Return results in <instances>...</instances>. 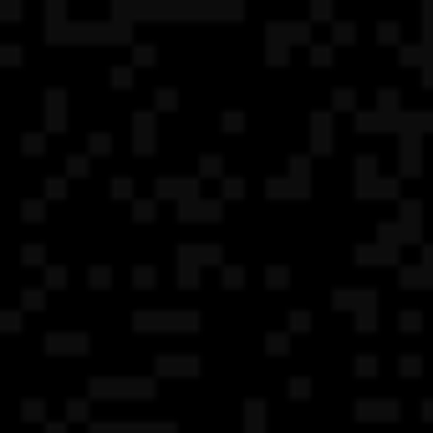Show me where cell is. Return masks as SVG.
<instances>
[{"label":"cell","mask_w":433,"mask_h":433,"mask_svg":"<svg viewBox=\"0 0 433 433\" xmlns=\"http://www.w3.org/2000/svg\"><path fill=\"white\" fill-rule=\"evenodd\" d=\"M128 123H133V148H138V153H153V148H159V117H153V112H133Z\"/></svg>","instance_id":"obj_16"},{"label":"cell","mask_w":433,"mask_h":433,"mask_svg":"<svg viewBox=\"0 0 433 433\" xmlns=\"http://www.w3.org/2000/svg\"><path fill=\"white\" fill-rule=\"evenodd\" d=\"M194 174H199V179H230V174H225V159H219V153H204V159L194 163Z\"/></svg>","instance_id":"obj_23"},{"label":"cell","mask_w":433,"mask_h":433,"mask_svg":"<svg viewBox=\"0 0 433 433\" xmlns=\"http://www.w3.org/2000/svg\"><path fill=\"white\" fill-rule=\"evenodd\" d=\"M21 214H26V219H41V214H46V204H41V199H26V204H21Z\"/></svg>","instance_id":"obj_52"},{"label":"cell","mask_w":433,"mask_h":433,"mask_svg":"<svg viewBox=\"0 0 433 433\" xmlns=\"http://www.w3.org/2000/svg\"><path fill=\"white\" fill-rule=\"evenodd\" d=\"M72 423H46V433H67Z\"/></svg>","instance_id":"obj_58"},{"label":"cell","mask_w":433,"mask_h":433,"mask_svg":"<svg viewBox=\"0 0 433 433\" xmlns=\"http://www.w3.org/2000/svg\"><path fill=\"white\" fill-rule=\"evenodd\" d=\"M179 219H204V225H214V219H225V199H194V204H183L179 209Z\"/></svg>","instance_id":"obj_20"},{"label":"cell","mask_w":433,"mask_h":433,"mask_svg":"<svg viewBox=\"0 0 433 433\" xmlns=\"http://www.w3.org/2000/svg\"><path fill=\"white\" fill-rule=\"evenodd\" d=\"M204 316L194 306H179V311H148L138 306L133 311V332H199Z\"/></svg>","instance_id":"obj_6"},{"label":"cell","mask_w":433,"mask_h":433,"mask_svg":"<svg viewBox=\"0 0 433 433\" xmlns=\"http://www.w3.org/2000/svg\"><path fill=\"white\" fill-rule=\"evenodd\" d=\"M377 240H383L387 250H398V255H403V245H418V250H423V245H428V240H423V204H418V199H403L398 214L377 225Z\"/></svg>","instance_id":"obj_3"},{"label":"cell","mask_w":433,"mask_h":433,"mask_svg":"<svg viewBox=\"0 0 433 433\" xmlns=\"http://www.w3.org/2000/svg\"><path fill=\"white\" fill-rule=\"evenodd\" d=\"M332 16H336L332 0H311V21H332Z\"/></svg>","instance_id":"obj_40"},{"label":"cell","mask_w":433,"mask_h":433,"mask_svg":"<svg viewBox=\"0 0 433 433\" xmlns=\"http://www.w3.org/2000/svg\"><path fill=\"white\" fill-rule=\"evenodd\" d=\"M153 194H159V199H174L179 209L194 204V199H204V194H199V174H163L159 183H153Z\"/></svg>","instance_id":"obj_11"},{"label":"cell","mask_w":433,"mask_h":433,"mask_svg":"<svg viewBox=\"0 0 433 433\" xmlns=\"http://www.w3.org/2000/svg\"><path fill=\"white\" fill-rule=\"evenodd\" d=\"M92 418V398H72L67 403V423H87Z\"/></svg>","instance_id":"obj_26"},{"label":"cell","mask_w":433,"mask_h":433,"mask_svg":"<svg viewBox=\"0 0 433 433\" xmlns=\"http://www.w3.org/2000/svg\"><path fill=\"white\" fill-rule=\"evenodd\" d=\"M87 168H92V153H72V159H67V174L72 179H87Z\"/></svg>","instance_id":"obj_31"},{"label":"cell","mask_w":433,"mask_h":433,"mask_svg":"<svg viewBox=\"0 0 433 433\" xmlns=\"http://www.w3.org/2000/svg\"><path fill=\"white\" fill-rule=\"evenodd\" d=\"M240 433H265V403H260V398H245V413H240Z\"/></svg>","instance_id":"obj_22"},{"label":"cell","mask_w":433,"mask_h":433,"mask_svg":"<svg viewBox=\"0 0 433 433\" xmlns=\"http://www.w3.org/2000/svg\"><path fill=\"white\" fill-rule=\"evenodd\" d=\"M46 31L51 41H133V21H67V6L51 0L46 6Z\"/></svg>","instance_id":"obj_2"},{"label":"cell","mask_w":433,"mask_h":433,"mask_svg":"<svg viewBox=\"0 0 433 433\" xmlns=\"http://www.w3.org/2000/svg\"><path fill=\"white\" fill-rule=\"evenodd\" d=\"M21 306H26V311H41V306H46V291H36V285H26V291H21Z\"/></svg>","instance_id":"obj_33"},{"label":"cell","mask_w":433,"mask_h":433,"mask_svg":"<svg viewBox=\"0 0 433 433\" xmlns=\"http://www.w3.org/2000/svg\"><path fill=\"white\" fill-rule=\"evenodd\" d=\"M285 347H291V332H265V352L270 357H281Z\"/></svg>","instance_id":"obj_30"},{"label":"cell","mask_w":433,"mask_h":433,"mask_svg":"<svg viewBox=\"0 0 433 433\" xmlns=\"http://www.w3.org/2000/svg\"><path fill=\"white\" fill-rule=\"evenodd\" d=\"M199 265H230L225 260V245H179V285L194 291L199 285Z\"/></svg>","instance_id":"obj_9"},{"label":"cell","mask_w":433,"mask_h":433,"mask_svg":"<svg viewBox=\"0 0 433 433\" xmlns=\"http://www.w3.org/2000/svg\"><path fill=\"white\" fill-rule=\"evenodd\" d=\"M291 41H311V26L306 21H265V61L281 67L291 57ZM316 46V41H311Z\"/></svg>","instance_id":"obj_8"},{"label":"cell","mask_w":433,"mask_h":433,"mask_svg":"<svg viewBox=\"0 0 433 433\" xmlns=\"http://www.w3.org/2000/svg\"><path fill=\"white\" fill-rule=\"evenodd\" d=\"M41 102H46V128L61 133V128H67V87H46Z\"/></svg>","instance_id":"obj_18"},{"label":"cell","mask_w":433,"mask_h":433,"mask_svg":"<svg viewBox=\"0 0 433 433\" xmlns=\"http://www.w3.org/2000/svg\"><path fill=\"white\" fill-rule=\"evenodd\" d=\"M265 285H270V291H285V285H291V265H281V260L265 265Z\"/></svg>","instance_id":"obj_24"},{"label":"cell","mask_w":433,"mask_h":433,"mask_svg":"<svg viewBox=\"0 0 433 433\" xmlns=\"http://www.w3.org/2000/svg\"><path fill=\"white\" fill-rule=\"evenodd\" d=\"M112 199H133V179H128V174L112 179Z\"/></svg>","instance_id":"obj_41"},{"label":"cell","mask_w":433,"mask_h":433,"mask_svg":"<svg viewBox=\"0 0 433 433\" xmlns=\"http://www.w3.org/2000/svg\"><path fill=\"white\" fill-rule=\"evenodd\" d=\"M285 183H291V199L311 194V153H291L285 159Z\"/></svg>","instance_id":"obj_15"},{"label":"cell","mask_w":433,"mask_h":433,"mask_svg":"<svg viewBox=\"0 0 433 433\" xmlns=\"http://www.w3.org/2000/svg\"><path fill=\"white\" fill-rule=\"evenodd\" d=\"M159 377H92V398L108 403H153Z\"/></svg>","instance_id":"obj_5"},{"label":"cell","mask_w":433,"mask_h":433,"mask_svg":"<svg viewBox=\"0 0 433 433\" xmlns=\"http://www.w3.org/2000/svg\"><path fill=\"white\" fill-rule=\"evenodd\" d=\"M352 255H357V265H398V260H403L398 250H387L383 240H372V245H357Z\"/></svg>","instance_id":"obj_21"},{"label":"cell","mask_w":433,"mask_h":433,"mask_svg":"<svg viewBox=\"0 0 433 433\" xmlns=\"http://www.w3.org/2000/svg\"><path fill=\"white\" fill-rule=\"evenodd\" d=\"M265 194H270V199H291V183H285V174L265 179Z\"/></svg>","instance_id":"obj_32"},{"label":"cell","mask_w":433,"mask_h":433,"mask_svg":"<svg viewBox=\"0 0 433 433\" xmlns=\"http://www.w3.org/2000/svg\"><path fill=\"white\" fill-rule=\"evenodd\" d=\"M332 57H336V51H332V41H316V46H311V61H316V67H326Z\"/></svg>","instance_id":"obj_44"},{"label":"cell","mask_w":433,"mask_h":433,"mask_svg":"<svg viewBox=\"0 0 433 433\" xmlns=\"http://www.w3.org/2000/svg\"><path fill=\"white\" fill-rule=\"evenodd\" d=\"M377 36H383V41H398L403 26H398V21H383V26H377Z\"/></svg>","instance_id":"obj_50"},{"label":"cell","mask_w":433,"mask_h":433,"mask_svg":"<svg viewBox=\"0 0 433 433\" xmlns=\"http://www.w3.org/2000/svg\"><path fill=\"white\" fill-rule=\"evenodd\" d=\"M357 168H352V189H357V199H367V204H377V199H398V179L403 174H383V159H372V153H357L352 159ZM403 204V199H398Z\"/></svg>","instance_id":"obj_4"},{"label":"cell","mask_w":433,"mask_h":433,"mask_svg":"<svg viewBox=\"0 0 433 433\" xmlns=\"http://www.w3.org/2000/svg\"><path fill=\"white\" fill-rule=\"evenodd\" d=\"M153 108H159V112H174V108H179V87H163V82H159V92H153Z\"/></svg>","instance_id":"obj_25"},{"label":"cell","mask_w":433,"mask_h":433,"mask_svg":"<svg viewBox=\"0 0 433 433\" xmlns=\"http://www.w3.org/2000/svg\"><path fill=\"white\" fill-rule=\"evenodd\" d=\"M21 148H26V153H41V148H46V138H41V133H26V138H21Z\"/></svg>","instance_id":"obj_51"},{"label":"cell","mask_w":433,"mask_h":433,"mask_svg":"<svg viewBox=\"0 0 433 433\" xmlns=\"http://www.w3.org/2000/svg\"><path fill=\"white\" fill-rule=\"evenodd\" d=\"M112 87H123V92L133 87V67H112Z\"/></svg>","instance_id":"obj_49"},{"label":"cell","mask_w":433,"mask_h":433,"mask_svg":"<svg viewBox=\"0 0 433 433\" xmlns=\"http://www.w3.org/2000/svg\"><path fill=\"white\" fill-rule=\"evenodd\" d=\"M219 128H225V133H245V112H225V117H219Z\"/></svg>","instance_id":"obj_37"},{"label":"cell","mask_w":433,"mask_h":433,"mask_svg":"<svg viewBox=\"0 0 433 433\" xmlns=\"http://www.w3.org/2000/svg\"><path fill=\"white\" fill-rule=\"evenodd\" d=\"M21 418H26V423H46V403L41 398H26L21 403Z\"/></svg>","instance_id":"obj_27"},{"label":"cell","mask_w":433,"mask_h":433,"mask_svg":"<svg viewBox=\"0 0 433 433\" xmlns=\"http://www.w3.org/2000/svg\"><path fill=\"white\" fill-rule=\"evenodd\" d=\"M285 392H291V398H311V377H291Z\"/></svg>","instance_id":"obj_45"},{"label":"cell","mask_w":433,"mask_h":433,"mask_svg":"<svg viewBox=\"0 0 433 433\" xmlns=\"http://www.w3.org/2000/svg\"><path fill=\"white\" fill-rule=\"evenodd\" d=\"M336 117L326 112V108H316L311 112V153H332V143H336Z\"/></svg>","instance_id":"obj_17"},{"label":"cell","mask_w":433,"mask_h":433,"mask_svg":"<svg viewBox=\"0 0 433 433\" xmlns=\"http://www.w3.org/2000/svg\"><path fill=\"white\" fill-rule=\"evenodd\" d=\"M418 413H423L428 423H433V398H423V403H418Z\"/></svg>","instance_id":"obj_57"},{"label":"cell","mask_w":433,"mask_h":433,"mask_svg":"<svg viewBox=\"0 0 433 433\" xmlns=\"http://www.w3.org/2000/svg\"><path fill=\"white\" fill-rule=\"evenodd\" d=\"M219 275H225V285H230V291H240V285H245V265H234V260H230V265L219 270Z\"/></svg>","instance_id":"obj_35"},{"label":"cell","mask_w":433,"mask_h":433,"mask_svg":"<svg viewBox=\"0 0 433 433\" xmlns=\"http://www.w3.org/2000/svg\"><path fill=\"white\" fill-rule=\"evenodd\" d=\"M0 332H21V311H6V316H0Z\"/></svg>","instance_id":"obj_54"},{"label":"cell","mask_w":433,"mask_h":433,"mask_svg":"<svg viewBox=\"0 0 433 433\" xmlns=\"http://www.w3.org/2000/svg\"><path fill=\"white\" fill-rule=\"evenodd\" d=\"M153 214H159V204H153V199H133V219H143V225H148Z\"/></svg>","instance_id":"obj_39"},{"label":"cell","mask_w":433,"mask_h":433,"mask_svg":"<svg viewBox=\"0 0 433 433\" xmlns=\"http://www.w3.org/2000/svg\"><path fill=\"white\" fill-rule=\"evenodd\" d=\"M87 433H179L168 418H97Z\"/></svg>","instance_id":"obj_10"},{"label":"cell","mask_w":433,"mask_h":433,"mask_svg":"<svg viewBox=\"0 0 433 433\" xmlns=\"http://www.w3.org/2000/svg\"><path fill=\"white\" fill-rule=\"evenodd\" d=\"M398 372H403V377H418V372H423V357H418V352H403V357H398Z\"/></svg>","instance_id":"obj_29"},{"label":"cell","mask_w":433,"mask_h":433,"mask_svg":"<svg viewBox=\"0 0 433 433\" xmlns=\"http://www.w3.org/2000/svg\"><path fill=\"white\" fill-rule=\"evenodd\" d=\"M21 260H26V265H41V260H46V245H26Z\"/></svg>","instance_id":"obj_47"},{"label":"cell","mask_w":433,"mask_h":433,"mask_svg":"<svg viewBox=\"0 0 433 433\" xmlns=\"http://www.w3.org/2000/svg\"><path fill=\"white\" fill-rule=\"evenodd\" d=\"M352 372H357V377H372V372H377V357H372V352H362V357L352 362Z\"/></svg>","instance_id":"obj_38"},{"label":"cell","mask_w":433,"mask_h":433,"mask_svg":"<svg viewBox=\"0 0 433 433\" xmlns=\"http://www.w3.org/2000/svg\"><path fill=\"white\" fill-rule=\"evenodd\" d=\"M46 352H51V357H72V352H77V357H87L92 336L82 332V326H72V332H67V326H57V332H46Z\"/></svg>","instance_id":"obj_12"},{"label":"cell","mask_w":433,"mask_h":433,"mask_svg":"<svg viewBox=\"0 0 433 433\" xmlns=\"http://www.w3.org/2000/svg\"><path fill=\"white\" fill-rule=\"evenodd\" d=\"M240 194H245V179H240V174H230V179H225V194H219V199H240Z\"/></svg>","instance_id":"obj_43"},{"label":"cell","mask_w":433,"mask_h":433,"mask_svg":"<svg viewBox=\"0 0 433 433\" xmlns=\"http://www.w3.org/2000/svg\"><path fill=\"white\" fill-rule=\"evenodd\" d=\"M153 57H159V51H153L148 41H133V61H138V67H148V61H153Z\"/></svg>","instance_id":"obj_46"},{"label":"cell","mask_w":433,"mask_h":433,"mask_svg":"<svg viewBox=\"0 0 433 433\" xmlns=\"http://www.w3.org/2000/svg\"><path fill=\"white\" fill-rule=\"evenodd\" d=\"M199 372H204V357H194V352H163L153 362V377H199Z\"/></svg>","instance_id":"obj_13"},{"label":"cell","mask_w":433,"mask_h":433,"mask_svg":"<svg viewBox=\"0 0 433 433\" xmlns=\"http://www.w3.org/2000/svg\"><path fill=\"white\" fill-rule=\"evenodd\" d=\"M332 36H336V41H352V36H357V26H352V21H336Z\"/></svg>","instance_id":"obj_56"},{"label":"cell","mask_w":433,"mask_h":433,"mask_svg":"<svg viewBox=\"0 0 433 433\" xmlns=\"http://www.w3.org/2000/svg\"><path fill=\"white\" fill-rule=\"evenodd\" d=\"M332 102H336V108H357V92H352V87L342 82V87L332 92Z\"/></svg>","instance_id":"obj_42"},{"label":"cell","mask_w":433,"mask_h":433,"mask_svg":"<svg viewBox=\"0 0 433 433\" xmlns=\"http://www.w3.org/2000/svg\"><path fill=\"white\" fill-rule=\"evenodd\" d=\"M398 275H403V285H418V291H428V285H433V240L423 245V260H418V265H403Z\"/></svg>","instance_id":"obj_19"},{"label":"cell","mask_w":433,"mask_h":433,"mask_svg":"<svg viewBox=\"0 0 433 433\" xmlns=\"http://www.w3.org/2000/svg\"><path fill=\"white\" fill-rule=\"evenodd\" d=\"M362 418V423H398L403 418V403L398 398H357V408H352Z\"/></svg>","instance_id":"obj_14"},{"label":"cell","mask_w":433,"mask_h":433,"mask_svg":"<svg viewBox=\"0 0 433 433\" xmlns=\"http://www.w3.org/2000/svg\"><path fill=\"white\" fill-rule=\"evenodd\" d=\"M423 41L433 46V0H428V6H423Z\"/></svg>","instance_id":"obj_55"},{"label":"cell","mask_w":433,"mask_h":433,"mask_svg":"<svg viewBox=\"0 0 433 433\" xmlns=\"http://www.w3.org/2000/svg\"><path fill=\"white\" fill-rule=\"evenodd\" d=\"M291 332H311V311H291Z\"/></svg>","instance_id":"obj_53"},{"label":"cell","mask_w":433,"mask_h":433,"mask_svg":"<svg viewBox=\"0 0 433 433\" xmlns=\"http://www.w3.org/2000/svg\"><path fill=\"white\" fill-rule=\"evenodd\" d=\"M87 281H92V291H108V285H112V265H92Z\"/></svg>","instance_id":"obj_28"},{"label":"cell","mask_w":433,"mask_h":433,"mask_svg":"<svg viewBox=\"0 0 433 433\" xmlns=\"http://www.w3.org/2000/svg\"><path fill=\"white\" fill-rule=\"evenodd\" d=\"M117 21H234L245 6L234 0H112Z\"/></svg>","instance_id":"obj_1"},{"label":"cell","mask_w":433,"mask_h":433,"mask_svg":"<svg viewBox=\"0 0 433 433\" xmlns=\"http://www.w3.org/2000/svg\"><path fill=\"white\" fill-rule=\"evenodd\" d=\"M87 148H92V153H108V148H112V133H92Z\"/></svg>","instance_id":"obj_48"},{"label":"cell","mask_w":433,"mask_h":433,"mask_svg":"<svg viewBox=\"0 0 433 433\" xmlns=\"http://www.w3.org/2000/svg\"><path fill=\"white\" fill-rule=\"evenodd\" d=\"M153 281H159V265H138V270H133V285H138V291H148Z\"/></svg>","instance_id":"obj_34"},{"label":"cell","mask_w":433,"mask_h":433,"mask_svg":"<svg viewBox=\"0 0 433 433\" xmlns=\"http://www.w3.org/2000/svg\"><path fill=\"white\" fill-rule=\"evenodd\" d=\"M398 326H403V332H423V311H403V316H398Z\"/></svg>","instance_id":"obj_36"},{"label":"cell","mask_w":433,"mask_h":433,"mask_svg":"<svg viewBox=\"0 0 433 433\" xmlns=\"http://www.w3.org/2000/svg\"><path fill=\"white\" fill-rule=\"evenodd\" d=\"M332 306L336 311H352V316H357V332H377V291L372 285H336L332 291Z\"/></svg>","instance_id":"obj_7"}]
</instances>
